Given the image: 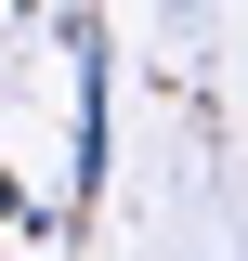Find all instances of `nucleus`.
<instances>
[{"label": "nucleus", "instance_id": "nucleus-2", "mask_svg": "<svg viewBox=\"0 0 248 261\" xmlns=\"http://www.w3.org/2000/svg\"><path fill=\"white\" fill-rule=\"evenodd\" d=\"M13 209H27V196H13V170H0V222H13Z\"/></svg>", "mask_w": 248, "mask_h": 261}, {"label": "nucleus", "instance_id": "nucleus-1", "mask_svg": "<svg viewBox=\"0 0 248 261\" xmlns=\"http://www.w3.org/2000/svg\"><path fill=\"white\" fill-rule=\"evenodd\" d=\"M65 183H79V196L105 183V39L92 27H79V157H65Z\"/></svg>", "mask_w": 248, "mask_h": 261}]
</instances>
